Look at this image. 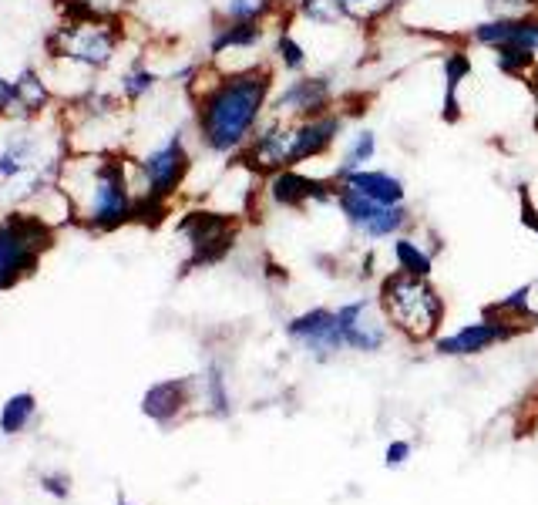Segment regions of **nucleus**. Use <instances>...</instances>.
Instances as JSON below:
<instances>
[{
    "mask_svg": "<svg viewBox=\"0 0 538 505\" xmlns=\"http://www.w3.org/2000/svg\"><path fill=\"white\" fill-rule=\"evenodd\" d=\"M273 91L276 71L269 61L246 71H202L192 85L196 145L212 159L233 162L266 122Z\"/></svg>",
    "mask_w": 538,
    "mask_h": 505,
    "instance_id": "f257e3e1",
    "label": "nucleus"
},
{
    "mask_svg": "<svg viewBox=\"0 0 538 505\" xmlns=\"http://www.w3.org/2000/svg\"><path fill=\"white\" fill-rule=\"evenodd\" d=\"M68 125L51 115L24 118L0 115V209L34 206L44 192L58 186L61 165L68 162Z\"/></svg>",
    "mask_w": 538,
    "mask_h": 505,
    "instance_id": "f03ea898",
    "label": "nucleus"
},
{
    "mask_svg": "<svg viewBox=\"0 0 538 505\" xmlns=\"http://www.w3.org/2000/svg\"><path fill=\"white\" fill-rule=\"evenodd\" d=\"M58 189L68 196L71 213L95 233H115L135 223V176L132 159L118 152H85L68 155L61 165Z\"/></svg>",
    "mask_w": 538,
    "mask_h": 505,
    "instance_id": "7ed1b4c3",
    "label": "nucleus"
},
{
    "mask_svg": "<svg viewBox=\"0 0 538 505\" xmlns=\"http://www.w3.org/2000/svg\"><path fill=\"white\" fill-rule=\"evenodd\" d=\"M192 155L189 132L182 125H175L172 132H165L159 142L132 162V176L138 189L135 202V223H159L169 213V202L185 189V182L192 176Z\"/></svg>",
    "mask_w": 538,
    "mask_h": 505,
    "instance_id": "20e7f679",
    "label": "nucleus"
},
{
    "mask_svg": "<svg viewBox=\"0 0 538 505\" xmlns=\"http://www.w3.org/2000/svg\"><path fill=\"white\" fill-rule=\"evenodd\" d=\"M380 310L387 324H394L411 341H428L441 327L444 303L441 293L434 290L431 277H414V273L394 270L391 277L380 280Z\"/></svg>",
    "mask_w": 538,
    "mask_h": 505,
    "instance_id": "39448f33",
    "label": "nucleus"
},
{
    "mask_svg": "<svg viewBox=\"0 0 538 505\" xmlns=\"http://www.w3.org/2000/svg\"><path fill=\"white\" fill-rule=\"evenodd\" d=\"M118 44L122 34L115 21H64L48 38V51L54 64L74 75H98L115 64Z\"/></svg>",
    "mask_w": 538,
    "mask_h": 505,
    "instance_id": "423d86ee",
    "label": "nucleus"
},
{
    "mask_svg": "<svg viewBox=\"0 0 538 505\" xmlns=\"http://www.w3.org/2000/svg\"><path fill=\"white\" fill-rule=\"evenodd\" d=\"M54 246V226L34 209H11L0 216V290L31 277L44 250Z\"/></svg>",
    "mask_w": 538,
    "mask_h": 505,
    "instance_id": "0eeeda50",
    "label": "nucleus"
},
{
    "mask_svg": "<svg viewBox=\"0 0 538 505\" xmlns=\"http://www.w3.org/2000/svg\"><path fill=\"white\" fill-rule=\"evenodd\" d=\"M343 105V85L340 75L330 68L320 71H303V75L276 81L273 101H269V115L286 118V122H300V118H313L323 112H333Z\"/></svg>",
    "mask_w": 538,
    "mask_h": 505,
    "instance_id": "6e6552de",
    "label": "nucleus"
},
{
    "mask_svg": "<svg viewBox=\"0 0 538 505\" xmlns=\"http://www.w3.org/2000/svg\"><path fill=\"white\" fill-rule=\"evenodd\" d=\"M333 209L343 216V223L350 226V233L364 243L397 240L401 233H407V226H411V219H414L407 202H401V206H380V202H370L343 186L333 189Z\"/></svg>",
    "mask_w": 538,
    "mask_h": 505,
    "instance_id": "1a4fd4ad",
    "label": "nucleus"
},
{
    "mask_svg": "<svg viewBox=\"0 0 538 505\" xmlns=\"http://www.w3.org/2000/svg\"><path fill=\"white\" fill-rule=\"evenodd\" d=\"M269 44V24H246V21H216L206 41V58L209 68L216 71H233V58H243L246 68H256L269 58L263 51Z\"/></svg>",
    "mask_w": 538,
    "mask_h": 505,
    "instance_id": "9d476101",
    "label": "nucleus"
},
{
    "mask_svg": "<svg viewBox=\"0 0 538 505\" xmlns=\"http://www.w3.org/2000/svg\"><path fill=\"white\" fill-rule=\"evenodd\" d=\"M179 233L192 246V260L189 266H209L219 263L222 256L233 250L236 243V223L229 213H219V209H192L179 219Z\"/></svg>",
    "mask_w": 538,
    "mask_h": 505,
    "instance_id": "9b49d317",
    "label": "nucleus"
},
{
    "mask_svg": "<svg viewBox=\"0 0 538 505\" xmlns=\"http://www.w3.org/2000/svg\"><path fill=\"white\" fill-rule=\"evenodd\" d=\"M350 118H354V112H347V101H343L333 112L293 122V169H303V165L320 162L330 152H337L340 139L350 128Z\"/></svg>",
    "mask_w": 538,
    "mask_h": 505,
    "instance_id": "f8f14e48",
    "label": "nucleus"
},
{
    "mask_svg": "<svg viewBox=\"0 0 538 505\" xmlns=\"http://www.w3.org/2000/svg\"><path fill=\"white\" fill-rule=\"evenodd\" d=\"M333 179L310 176L303 169H280L273 176H263V196L276 209H310V206H333Z\"/></svg>",
    "mask_w": 538,
    "mask_h": 505,
    "instance_id": "ddd939ff",
    "label": "nucleus"
},
{
    "mask_svg": "<svg viewBox=\"0 0 538 505\" xmlns=\"http://www.w3.org/2000/svg\"><path fill=\"white\" fill-rule=\"evenodd\" d=\"M461 41L488 54L498 48H518L538 61V11L522 17H481L475 27H468Z\"/></svg>",
    "mask_w": 538,
    "mask_h": 505,
    "instance_id": "4468645a",
    "label": "nucleus"
},
{
    "mask_svg": "<svg viewBox=\"0 0 538 505\" xmlns=\"http://www.w3.org/2000/svg\"><path fill=\"white\" fill-rule=\"evenodd\" d=\"M337 324H340L347 351L377 354L380 347L387 344V317H384V310L377 314V303L367 297L337 307Z\"/></svg>",
    "mask_w": 538,
    "mask_h": 505,
    "instance_id": "2eb2a0df",
    "label": "nucleus"
},
{
    "mask_svg": "<svg viewBox=\"0 0 538 505\" xmlns=\"http://www.w3.org/2000/svg\"><path fill=\"white\" fill-rule=\"evenodd\" d=\"M286 334H290L293 344H300L306 354L317 357V361H327V357L347 351L337 324V310L330 307H313L306 314H296L290 324H286Z\"/></svg>",
    "mask_w": 538,
    "mask_h": 505,
    "instance_id": "dca6fc26",
    "label": "nucleus"
},
{
    "mask_svg": "<svg viewBox=\"0 0 538 505\" xmlns=\"http://www.w3.org/2000/svg\"><path fill=\"white\" fill-rule=\"evenodd\" d=\"M515 330H518L515 324H505V320L485 314V320H478V324H465V327H458V330H454V334H448V337H438V341H434V351L444 354V357L481 354V351H488L491 344L508 341V337H512Z\"/></svg>",
    "mask_w": 538,
    "mask_h": 505,
    "instance_id": "f3484780",
    "label": "nucleus"
},
{
    "mask_svg": "<svg viewBox=\"0 0 538 505\" xmlns=\"http://www.w3.org/2000/svg\"><path fill=\"white\" fill-rule=\"evenodd\" d=\"M471 71H475V61H471V51L468 44H451L448 51L441 54V118L448 125L461 122V115H465V101H461V88L468 85Z\"/></svg>",
    "mask_w": 538,
    "mask_h": 505,
    "instance_id": "a211bd4d",
    "label": "nucleus"
},
{
    "mask_svg": "<svg viewBox=\"0 0 538 505\" xmlns=\"http://www.w3.org/2000/svg\"><path fill=\"white\" fill-rule=\"evenodd\" d=\"M269 64L273 71H280L283 78H293V75H303V71L313 68V58H310V44L303 41L300 27L293 24V17H280L276 31L269 34Z\"/></svg>",
    "mask_w": 538,
    "mask_h": 505,
    "instance_id": "6ab92c4d",
    "label": "nucleus"
},
{
    "mask_svg": "<svg viewBox=\"0 0 538 505\" xmlns=\"http://www.w3.org/2000/svg\"><path fill=\"white\" fill-rule=\"evenodd\" d=\"M380 155V135H377V128H370L364 122H350L347 128V135L340 139L337 145V159H333L330 165V172L327 176L333 182H340L343 176H350V172H357V169H367L370 162H374Z\"/></svg>",
    "mask_w": 538,
    "mask_h": 505,
    "instance_id": "aec40b11",
    "label": "nucleus"
},
{
    "mask_svg": "<svg viewBox=\"0 0 538 505\" xmlns=\"http://www.w3.org/2000/svg\"><path fill=\"white\" fill-rule=\"evenodd\" d=\"M333 186H343L370 202H380V206H401V202H407V182L391 169H380V165H367V169L350 172V176H343Z\"/></svg>",
    "mask_w": 538,
    "mask_h": 505,
    "instance_id": "412c9836",
    "label": "nucleus"
},
{
    "mask_svg": "<svg viewBox=\"0 0 538 505\" xmlns=\"http://www.w3.org/2000/svg\"><path fill=\"white\" fill-rule=\"evenodd\" d=\"M51 105H54V88L51 81L41 75L37 68H21V75L14 78V105H11V115H24V118H41V115H51Z\"/></svg>",
    "mask_w": 538,
    "mask_h": 505,
    "instance_id": "4be33fe9",
    "label": "nucleus"
},
{
    "mask_svg": "<svg viewBox=\"0 0 538 505\" xmlns=\"http://www.w3.org/2000/svg\"><path fill=\"white\" fill-rule=\"evenodd\" d=\"M165 81V75L159 68H152L145 58H135L128 68L118 75V81H115V91H118V98L125 101L128 108L132 105H142V101H148L159 91V85Z\"/></svg>",
    "mask_w": 538,
    "mask_h": 505,
    "instance_id": "5701e85b",
    "label": "nucleus"
},
{
    "mask_svg": "<svg viewBox=\"0 0 538 505\" xmlns=\"http://www.w3.org/2000/svg\"><path fill=\"white\" fill-rule=\"evenodd\" d=\"M189 388H192V381H162V384H155V388L145 391L142 411L148 418H155V421H172L182 411Z\"/></svg>",
    "mask_w": 538,
    "mask_h": 505,
    "instance_id": "b1692460",
    "label": "nucleus"
},
{
    "mask_svg": "<svg viewBox=\"0 0 538 505\" xmlns=\"http://www.w3.org/2000/svg\"><path fill=\"white\" fill-rule=\"evenodd\" d=\"M283 11V0H216V21L269 24L273 17H283Z\"/></svg>",
    "mask_w": 538,
    "mask_h": 505,
    "instance_id": "393cba45",
    "label": "nucleus"
},
{
    "mask_svg": "<svg viewBox=\"0 0 538 505\" xmlns=\"http://www.w3.org/2000/svg\"><path fill=\"white\" fill-rule=\"evenodd\" d=\"M391 253H394V263H397V270H401V273H414V277H431L434 250H428V246L417 240V236L401 233L391 243Z\"/></svg>",
    "mask_w": 538,
    "mask_h": 505,
    "instance_id": "a878e982",
    "label": "nucleus"
},
{
    "mask_svg": "<svg viewBox=\"0 0 538 505\" xmlns=\"http://www.w3.org/2000/svg\"><path fill=\"white\" fill-rule=\"evenodd\" d=\"M337 4L343 7V14L350 17L354 27H377L391 21L394 14H401L397 0H337Z\"/></svg>",
    "mask_w": 538,
    "mask_h": 505,
    "instance_id": "bb28decb",
    "label": "nucleus"
},
{
    "mask_svg": "<svg viewBox=\"0 0 538 505\" xmlns=\"http://www.w3.org/2000/svg\"><path fill=\"white\" fill-rule=\"evenodd\" d=\"M31 415H34V394H14L4 404V411H0V431L4 435H17L31 421Z\"/></svg>",
    "mask_w": 538,
    "mask_h": 505,
    "instance_id": "cd10ccee",
    "label": "nucleus"
},
{
    "mask_svg": "<svg viewBox=\"0 0 538 505\" xmlns=\"http://www.w3.org/2000/svg\"><path fill=\"white\" fill-rule=\"evenodd\" d=\"M535 11H538V0H485L488 17H522Z\"/></svg>",
    "mask_w": 538,
    "mask_h": 505,
    "instance_id": "c85d7f7f",
    "label": "nucleus"
},
{
    "mask_svg": "<svg viewBox=\"0 0 538 505\" xmlns=\"http://www.w3.org/2000/svg\"><path fill=\"white\" fill-rule=\"evenodd\" d=\"M206 381H209V398H212V408H216L219 415H226V411H229V401H226V384H222V371H219V367H212Z\"/></svg>",
    "mask_w": 538,
    "mask_h": 505,
    "instance_id": "c756f323",
    "label": "nucleus"
},
{
    "mask_svg": "<svg viewBox=\"0 0 538 505\" xmlns=\"http://www.w3.org/2000/svg\"><path fill=\"white\" fill-rule=\"evenodd\" d=\"M518 209H522V223L528 233L538 236V206L532 202V196H528V189H522V199H518Z\"/></svg>",
    "mask_w": 538,
    "mask_h": 505,
    "instance_id": "7c9ffc66",
    "label": "nucleus"
},
{
    "mask_svg": "<svg viewBox=\"0 0 538 505\" xmlns=\"http://www.w3.org/2000/svg\"><path fill=\"white\" fill-rule=\"evenodd\" d=\"M11 105H14V81L0 75V115H11Z\"/></svg>",
    "mask_w": 538,
    "mask_h": 505,
    "instance_id": "2f4dec72",
    "label": "nucleus"
},
{
    "mask_svg": "<svg viewBox=\"0 0 538 505\" xmlns=\"http://www.w3.org/2000/svg\"><path fill=\"white\" fill-rule=\"evenodd\" d=\"M407 455H411V445H407V442H394L391 448H387V465H401Z\"/></svg>",
    "mask_w": 538,
    "mask_h": 505,
    "instance_id": "473e14b6",
    "label": "nucleus"
},
{
    "mask_svg": "<svg viewBox=\"0 0 538 505\" xmlns=\"http://www.w3.org/2000/svg\"><path fill=\"white\" fill-rule=\"evenodd\" d=\"M44 489L54 495H68V479L64 475H44Z\"/></svg>",
    "mask_w": 538,
    "mask_h": 505,
    "instance_id": "72a5a7b5",
    "label": "nucleus"
},
{
    "mask_svg": "<svg viewBox=\"0 0 538 505\" xmlns=\"http://www.w3.org/2000/svg\"><path fill=\"white\" fill-rule=\"evenodd\" d=\"M528 85H532V98H535V108H538V68L532 71V78H528Z\"/></svg>",
    "mask_w": 538,
    "mask_h": 505,
    "instance_id": "f704fd0d",
    "label": "nucleus"
},
{
    "mask_svg": "<svg viewBox=\"0 0 538 505\" xmlns=\"http://www.w3.org/2000/svg\"><path fill=\"white\" fill-rule=\"evenodd\" d=\"M118 505H128V502H125V499H118Z\"/></svg>",
    "mask_w": 538,
    "mask_h": 505,
    "instance_id": "c9c22d12",
    "label": "nucleus"
}]
</instances>
